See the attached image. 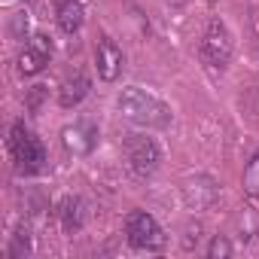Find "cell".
I'll return each instance as SVG.
<instances>
[{
    "label": "cell",
    "instance_id": "8",
    "mask_svg": "<svg viewBox=\"0 0 259 259\" xmlns=\"http://www.w3.org/2000/svg\"><path fill=\"white\" fill-rule=\"evenodd\" d=\"M122 49L116 46V40H110L107 34L104 37H98V43H95V67H98V76L104 79V82H113L119 73H122Z\"/></svg>",
    "mask_w": 259,
    "mask_h": 259
},
{
    "label": "cell",
    "instance_id": "13",
    "mask_svg": "<svg viewBox=\"0 0 259 259\" xmlns=\"http://www.w3.org/2000/svg\"><path fill=\"white\" fill-rule=\"evenodd\" d=\"M31 253H34V238H31V226H28V223H22V226L16 229V235H13L10 247H7V259H28Z\"/></svg>",
    "mask_w": 259,
    "mask_h": 259
},
{
    "label": "cell",
    "instance_id": "14",
    "mask_svg": "<svg viewBox=\"0 0 259 259\" xmlns=\"http://www.w3.org/2000/svg\"><path fill=\"white\" fill-rule=\"evenodd\" d=\"M256 232H259V210L256 207H244L238 213V238L247 244V241H253Z\"/></svg>",
    "mask_w": 259,
    "mask_h": 259
},
{
    "label": "cell",
    "instance_id": "12",
    "mask_svg": "<svg viewBox=\"0 0 259 259\" xmlns=\"http://www.w3.org/2000/svg\"><path fill=\"white\" fill-rule=\"evenodd\" d=\"M58 220H61V229H64L67 235L79 232V229H82V223H85L82 201H79L76 195H67V198L61 201V207H58Z\"/></svg>",
    "mask_w": 259,
    "mask_h": 259
},
{
    "label": "cell",
    "instance_id": "6",
    "mask_svg": "<svg viewBox=\"0 0 259 259\" xmlns=\"http://www.w3.org/2000/svg\"><path fill=\"white\" fill-rule=\"evenodd\" d=\"M52 61V40L46 34H34L22 52H19V73L22 76H37L40 70H46Z\"/></svg>",
    "mask_w": 259,
    "mask_h": 259
},
{
    "label": "cell",
    "instance_id": "3",
    "mask_svg": "<svg viewBox=\"0 0 259 259\" xmlns=\"http://www.w3.org/2000/svg\"><path fill=\"white\" fill-rule=\"evenodd\" d=\"M232 52H235V40L226 28L223 19H210L207 22V31L198 43V58L201 64L210 70V73H223L232 61Z\"/></svg>",
    "mask_w": 259,
    "mask_h": 259
},
{
    "label": "cell",
    "instance_id": "17",
    "mask_svg": "<svg viewBox=\"0 0 259 259\" xmlns=\"http://www.w3.org/2000/svg\"><path fill=\"white\" fill-rule=\"evenodd\" d=\"M43 98H46V85H34L31 92H28V98H25V104H28V110H40V104H43Z\"/></svg>",
    "mask_w": 259,
    "mask_h": 259
},
{
    "label": "cell",
    "instance_id": "9",
    "mask_svg": "<svg viewBox=\"0 0 259 259\" xmlns=\"http://www.w3.org/2000/svg\"><path fill=\"white\" fill-rule=\"evenodd\" d=\"M89 92H92V79H89V73H85V70H73V73L61 82V89H58V104H61L64 110H70V107L82 104Z\"/></svg>",
    "mask_w": 259,
    "mask_h": 259
},
{
    "label": "cell",
    "instance_id": "5",
    "mask_svg": "<svg viewBox=\"0 0 259 259\" xmlns=\"http://www.w3.org/2000/svg\"><path fill=\"white\" fill-rule=\"evenodd\" d=\"M125 159L138 177H153L162 165V150L147 135H128L125 138Z\"/></svg>",
    "mask_w": 259,
    "mask_h": 259
},
{
    "label": "cell",
    "instance_id": "18",
    "mask_svg": "<svg viewBox=\"0 0 259 259\" xmlns=\"http://www.w3.org/2000/svg\"><path fill=\"white\" fill-rule=\"evenodd\" d=\"M168 4H174V7H183V4H186V0H168Z\"/></svg>",
    "mask_w": 259,
    "mask_h": 259
},
{
    "label": "cell",
    "instance_id": "19",
    "mask_svg": "<svg viewBox=\"0 0 259 259\" xmlns=\"http://www.w3.org/2000/svg\"><path fill=\"white\" fill-rule=\"evenodd\" d=\"M25 4H34V0H25Z\"/></svg>",
    "mask_w": 259,
    "mask_h": 259
},
{
    "label": "cell",
    "instance_id": "10",
    "mask_svg": "<svg viewBox=\"0 0 259 259\" xmlns=\"http://www.w3.org/2000/svg\"><path fill=\"white\" fill-rule=\"evenodd\" d=\"M55 19H58V28L73 37L85 22V10L79 0H55Z\"/></svg>",
    "mask_w": 259,
    "mask_h": 259
},
{
    "label": "cell",
    "instance_id": "2",
    "mask_svg": "<svg viewBox=\"0 0 259 259\" xmlns=\"http://www.w3.org/2000/svg\"><path fill=\"white\" fill-rule=\"evenodd\" d=\"M10 156L22 177H34L46 168V147L22 119L13 122V128H10Z\"/></svg>",
    "mask_w": 259,
    "mask_h": 259
},
{
    "label": "cell",
    "instance_id": "1",
    "mask_svg": "<svg viewBox=\"0 0 259 259\" xmlns=\"http://www.w3.org/2000/svg\"><path fill=\"white\" fill-rule=\"evenodd\" d=\"M116 104H119V113L128 122H135L141 128H168L171 125V107L165 101H159L156 95L138 89V85L122 89Z\"/></svg>",
    "mask_w": 259,
    "mask_h": 259
},
{
    "label": "cell",
    "instance_id": "15",
    "mask_svg": "<svg viewBox=\"0 0 259 259\" xmlns=\"http://www.w3.org/2000/svg\"><path fill=\"white\" fill-rule=\"evenodd\" d=\"M244 192L247 195H253V198H259V153L247 162V168H244Z\"/></svg>",
    "mask_w": 259,
    "mask_h": 259
},
{
    "label": "cell",
    "instance_id": "7",
    "mask_svg": "<svg viewBox=\"0 0 259 259\" xmlns=\"http://www.w3.org/2000/svg\"><path fill=\"white\" fill-rule=\"evenodd\" d=\"M101 141V132L95 122H73L61 128V144L70 156H89Z\"/></svg>",
    "mask_w": 259,
    "mask_h": 259
},
{
    "label": "cell",
    "instance_id": "11",
    "mask_svg": "<svg viewBox=\"0 0 259 259\" xmlns=\"http://www.w3.org/2000/svg\"><path fill=\"white\" fill-rule=\"evenodd\" d=\"M186 201H189V207H195V210L210 207V204L217 201V186H213V180H210V177H195V180H189V183H186Z\"/></svg>",
    "mask_w": 259,
    "mask_h": 259
},
{
    "label": "cell",
    "instance_id": "16",
    "mask_svg": "<svg viewBox=\"0 0 259 259\" xmlns=\"http://www.w3.org/2000/svg\"><path fill=\"white\" fill-rule=\"evenodd\" d=\"M232 250H235V247H232V241H229L226 235H213V241L207 244V256H210V259H229Z\"/></svg>",
    "mask_w": 259,
    "mask_h": 259
},
{
    "label": "cell",
    "instance_id": "4",
    "mask_svg": "<svg viewBox=\"0 0 259 259\" xmlns=\"http://www.w3.org/2000/svg\"><path fill=\"white\" fill-rule=\"evenodd\" d=\"M125 238L135 250H150V253H159L168 244L159 220L153 213H147V210H132L125 217Z\"/></svg>",
    "mask_w": 259,
    "mask_h": 259
}]
</instances>
